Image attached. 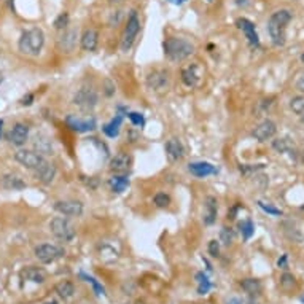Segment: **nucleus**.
Returning a JSON list of instances; mask_svg holds the SVG:
<instances>
[{
  "label": "nucleus",
  "instance_id": "a878e982",
  "mask_svg": "<svg viewBox=\"0 0 304 304\" xmlns=\"http://www.w3.org/2000/svg\"><path fill=\"white\" fill-rule=\"evenodd\" d=\"M121 124H123V115H121V113H116V115L110 119V121L102 126V131H104V134H105L107 137L115 139V137H118V134H119V129H121Z\"/></svg>",
  "mask_w": 304,
  "mask_h": 304
},
{
  "label": "nucleus",
  "instance_id": "423d86ee",
  "mask_svg": "<svg viewBox=\"0 0 304 304\" xmlns=\"http://www.w3.org/2000/svg\"><path fill=\"white\" fill-rule=\"evenodd\" d=\"M50 231L54 237L62 242H72L75 239V234H77L67 216H54L50 222Z\"/></svg>",
  "mask_w": 304,
  "mask_h": 304
},
{
  "label": "nucleus",
  "instance_id": "864d4df0",
  "mask_svg": "<svg viewBox=\"0 0 304 304\" xmlns=\"http://www.w3.org/2000/svg\"><path fill=\"white\" fill-rule=\"evenodd\" d=\"M2 83H4V73L0 72V84H2Z\"/></svg>",
  "mask_w": 304,
  "mask_h": 304
},
{
  "label": "nucleus",
  "instance_id": "f704fd0d",
  "mask_svg": "<svg viewBox=\"0 0 304 304\" xmlns=\"http://www.w3.org/2000/svg\"><path fill=\"white\" fill-rule=\"evenodd\" d=\"M80 277L81 279H84L86 282H88V284H91V287H93V290H94V293L97 296H101V295H104L105 293V290H104V287H102V284H99V282H97L93 276H88V274H84V273H81L80 274Z\"/></svg>",
  "mask_w": 304,
  "mask_h": 304
},
{
  "label": "nucleus",
  "instance_id": "603ef678",
  "mask_svg": "<svg viewBox=\"0 0 304 304\" xmlns=\"http://www.w3.org/2000/svg\"><path fill=\"white\" fill-rule=\"evenodd\" d=\"M45 304H59L58 301H54V299H51V301H47Z\"/></svg>",
  "mask_w": 304,
  "mask_h": 304
},
{
  "label": "nucleus",
  "instance_id": "ea45409f",
  "mask_svg": "<svg viewBox=\"0 0 304 304\" xmlns=\"http://www.w3.org/2000/svg\"><path fill=\"white\" fill-rule=\"evenodd\" d=\"M258 207L262 209V210H265L266 213H269V215L282 216V210H280V209L274 207V205H271V204H266V202H263V201H258Z\"/></svg>",
  "mask_w": 304,
  "mask_h": 304
},
{
  "label": "nucleus",
  "instance_id": "7ed1b4c3",
  "mask_svg": "<svg viewBox=\"0 0 304 304\" xmlns=\"http://www.w3.org/2000/svg\"><path fill=\"white\" fill-rule=\"evenodd\" d=\"M43 47H45V32H43L40 27H32V29L24 30L18 41L19 51L30 58L38 56Z\"/></svg>",
  "mask_w": 304,
  "mask_h": 304
},
{
  "label": "nucleus",
  "instance_id": "58836bf2",
  "mask_svg": "<svg viewBox=\"0 0 304 304\" xmlns=\"http://www.w3.org/2000/svg\"><path fill=\"white\" fill-rule=\"evenodd\" d=\"M280 287L284 288L285 291H290L293 287H295V277H293L291 274L285 273L284 276L280 277Z\"/></svg>",
  "mask_w": 304,
  "mask_h": 304
},
{
  "label": "nucleus",
  "instance_id": "39448f33",
  "mask_svg": "<svg viewBox=\"0 0 304 304\" xmlns=\"http://www.w3.org/2000/svg\"><path fill=\"white\" fill-rule=\"evenodd\" d=\"M139 32H140V18L136 10H133L126 21V26L123 30V35H121V43H119V50L123 53H127L131 50L134 47Z\"/></svg>",
  "mask_w": 304,
  "mask_h": 304
},
{
  "label": "nucleus",
  "instance_id": "c03bdc74",
  "mask_svg": "<svg viewBox=\"0 0 304 304\" xmlns=\"http://www.w3.org/2000/svg\"><path fill=\"white\" fill-rule=\"evenodd\" d=\"M104 93H105V96H113L115 94V84L110 81V80H105V90H104Z\"/></svg>",
  "mask_w": 304,
  "mask_h": 304
},
{
  "label": "nucleus",
  "instance_id": "6ab92c4d",
  "mask_svg": "<svg viewBox=\"0 0 304 304\" xmlns=\"http://www.w3.org/2000/svg\"><path fill=\"white\" fill-rule=\"evenodd\" d=\"M219 216V201L215 196H207L204 199V212H202V222L205 226H212Z\"/></svg>",
  "mask_w": 304,
  "mask_h": 304
},
{
  "label": "nucleus",
  "instance_id": "2f4dec72",
  "mask_svg": "<svg viewBox=\"0 0 304 304\" xmlns=\"http://www.w3.org/2000/svg\"><path fill=\"white\" fill-rule=\"evenodd\" d=\"M196 280L199 282V287H198V293L199 295H205L210 288H212V282L209 280V277L205 276L204 273H198L196 274Z\"/></svg>",
  "mask_w": 304,
  "mask_h": 304
},
{
  "label": "nucleus",
  "instance_id": "6e6552de",
  "mask_svg": "<svg viewBox=\"0 0 304 304\" xmlns=\"http://www.w3.org/2000/svg\"><path fill=\"white\" fill-rule=\"evenodd\" d=\"M15 159L21 166H24L29 170H35L41 162L45 161V158L40 153H37L35 150H26V148H19L15 153Z\"/></svg>",
  "mask_w": 304,
  "mask_h": 304
},
{
  "label": "nucleus",
  "instance_id": "9b49d317",
  "mask_svg": "<svg viewBox=\"0 0 304 304\" xmlns=\"http://www.w3.org/2000/svg\"><path fill=\"white\" fill-rule=\"evenodd\" d=\"M147 84L151 91L164 93L169 88V72L167 70H153L148 73Z\"/></svg>",
  "mask_w": 304,
  "mask_h": 304
},
{
  "label": "nucleus",
  "instance_id": "3c124183",
  "mask_svg": "<svg viewBox=\"0 0 304 304\" xmlns=\"http://www.w3.org/2000/svg\"><path fill=\"white\" fill-rule=\"evenodd\" d=\"M2 127H4V119H0V137H2Z\"/></svg>",
  "mask_w": 304,
  "mask_h": 304
},
{
  "label": "nucleus",
  "instance_id": "e433bc0d",
  "mask_svg": "<svg viewBox=\"0 0 304 304\" xmlns=\"http://www.w3.org/2000/svg\"><path fill=\"white\" fill-rule=\"evenodd\" d=\"M126 116L129 118V121H131L134 126L137 127H144L145 126V116L139 112H126Z\"/></svg>",
  "mask_w": 304,
  "mask_h": 304
},
{
  "label": "nucleus",
  "instance_id": "473e14b6",
  "mask_svg": "<svg viewBox=\"0 0 304 304\" xmlns=\"http://www.w3.org/2000/svg\"><path fill=\"white\" fill-rule=\"evenodd\" d=\"M290 108L293 110V113H296L299 116L304 115V96H296L290 101Z\"/></svg>",
  "mask_w": 304,
  "mask_h": 304
},
{
  "label": "nucleus",
  "instance_id": "aec40b11",
  "mask_svg": "<svg viewBox=\"0 0 304 304\" xmlns=\"http://www.w3.org/2000/svg\"><path fill=\"white\" fill-rule=\"evenodd\" d=\"M201 81V69L198 64H190L185 69H182V83L187 88H196Z\"/></svg>",
  "mask_w": 304,
  "mask_h": 304
},
{
  "label": "nucleus",
  "instance_id": "0eeeda50",
  "mask_svg": "<svg viewBox=\"0 0 304 304\" xmlns=\"http://www.w3.org/2000/svg\"><path fill=\"white\" fill-rule=\"evenodd\" d=\"M34 255L40 263L50 265V263L58 262L59 258H62L64 255H66V250H64L62 247L54 245V244H40V245L35 247Z\"/></svg>",
  "mask_w": 304,
  "mask_h": 304
},
{
  "label": "nucleus",
  "instance_id": "20e7f679",
  "mask_svg": "<svg viewBox=\"0 0 304 304\" xmlns=\"http://www.w3.org/2000/svg\"><path fill=\"white\" fill-rule=\"evenodd\" d=\"M72 104L83 113H91L99 104V94L93 86H81V88L73 94Z\"/></svg>",
  "mask_w": 304,
  "mask_h": 304
},
{
  "label": "nucleus",
  "instance_id": "5701e85b",
  "mask_svg": "<svg viewBox=\"0 0 304 304\" xmlns=\"http://www.w3.org/2000/svg\"><path fill=\"white\" fill-rule=\"evenodd\" d=\"M0 183H2V188L8 190V191H21L26 188V182L21 179L16 173H5V176L0 179Z\"/></svg>",
  "mask_w": 304,
  "mask_h": 304
},
{
  "label": "nucleus",
  "instance_id": "79ce46f5",
  "mask_svg": "<svg viewBox=\"0 0 304 304\" xmlns=\"http://www.w3.org/2000/svg\"><path fill=\"white\" fill-rule=\"evenodd\" d=\"M207 250H209V255L216 258L220 255V241H216V239H212L207 245Z\"/></svg>",
  "mask_w": 304,
  "mask_h": 304
},
{
  "label": "nucleus",
  "instance_id": "c756f323",
  "mask_svg": "<svg viewBox=\"0 0 304 304\" xmlns=\"http://www.w3.org/2000/svg\"><path fill=\"white\" fill-rule=\"evenodd\" d=\"M273 148L277 151V153H287V151L293 150V144L290 142V139L284 137V139H276L273 142Z\"/></svg>",
  "mask_w": 304,
  "mask_h": 304
},
{
  "label": "nucleus",
  "instance_id": "1a4fd4ad",
  "mask_svg": "<svg viewBox=\"0 0 304 304\" xmlns=\"http://www.w3.org/2000/svg\"><path fill=\"white\" fill-rule=\"evenodd\" d=\"M66 123H67V126L72 129V131L80 133V134L91 133L97 127V121H96L94 116L81 118V116H77V115H67L66 116Z\"/></svg>",
  "mask_w": 304,
  "mask_h": 304
},
{
  "label": "nucleus",
  "instance_id": "09e8293b",
  "mask_svg": "<svg viewBox=\"0 0 304 304\" xmlns=\"http://www.w3.org/2000/svg\"><path fill=\"white\" fill-rule=\"evenodd\" d=\"M170 4H173V5H183L187 2V0H169Z\"/></svg>",
  "mask_w": 304,
  "mask_h": 304
},
{
  "label": "nucleus",
  "instance_id": "a211bd4d",
  "mask_svg": "<svg viewBox=\"0 0 304 304\" xmlns=\"http://www.w3.org/2000/svg\"><path fill=\"white\" fill-rule=\"evenodd\" d=\"M8 142L15 147H23L29 139V126L24 123H16L7 136Z\"/></svg>",
  "mask_w": 304,
  "mask_h": 304
},
{
  "label": "nucleus",
  "instance_id": "f03ea898",
  "mask_svg": "<svg viewBox=\"0 0 304 304\" xmlns=\"http://www.w3.org/2000/svg\"><path fill=\"white\" fill-rule=\"evenodd\" d=\"M162 50H164V56L170 62H182L193 56L194 51H196V47L187 38L169 37L162 43Z\"/></svg>",
  "mask_w": 304,
  "mask_h": 304
},
{
  "label": "nucleus",
  "instance_id": "ddd939ff",
  "mask_svg": "<svg viewBox=\"0 0 304 304\" xmlns=\"http://www.w3.org/2000/svg\"><path fill=\"white\" fill-rule=\"evenodd\" d=\"M131 166H133V158L131 155L124 153V151L116 153L110 159V162H108V169H110L112 173H127L131 170Z\"/></svg>",
  "mask_w": 304,
  "mask_h": 304
},
{
  "label": "nucleus",
  "instance_id": "4c0bfd02",
  "mask_svg": "<svg viewBox=\"0 0 304 304\" xmlns=\"http://www.w3.org/2000/svg\"><path fill=\"white\" fill-rule=\"evenodd\" d=\"M153 202H155L156 207H161V209L167 207V205L170 204V196L166 193H156L153 196Z\"/></svg>",
  "mask_w": 304,
  "mask_h": 304
},
{
  "label": "nucleus",
  "instance_id": "8fccbe9b",
  "mask_svg": "<svg viewBox=\"0 0 304 304\" xmlns=\"http://www.w3.org/2000/svg\"><path fill=\"white\" fill-rule=\"evenodd\" d=\"M248 304H259V302L255 299V296H250V299H248Z\"/></svg>",
  "mask_w": 304,
  "mask_h": 304
},
{
  "label": "nucleus",
  "instance_id": "f257e3e1",
  "mask_svg": "<svg viewBox=\"0 0 304 304\" xmlns=\"http://www.w3.org/2000/svg\"><path fill=\"white\" fill-rule=\"evenodd\" d=\"M291 21L290 10H277L268 19V34L274 47H284L287 41V26Z\"/></svg>",
  "mask_w": 304,
  "mask_h": 304
},
{
  "label": "nucleus",
  "instance_id": "bb28decb",
  "mask_svg": "<svg viewBox=\"0 0 304 304\" xmlns=\"http://www.w3.org/2000/svg\"><path fill=\"white\" fill-rule=\"evenodd\" d=\"M241 287L250 296H258L259 293H262V284H259V280L256 279H244L241 282Z\"/></svg>",
  "mask_w": 304,
  "mask_h": 304
},
{
  "label": "nucleus",
  "instance_id": "393cba45",
  "mask_svg": "<svg viewBox=\"0 0 304 304\" xmlns=\"http://www.w3.org/2000/svg\"><path fill=\"white\" fill-rule=\"evenodd\" d=\"M21 277H23L24 280L34 282V284H43V282L47 280V273L40 268L29 266L23 271V273H21Z\"/></svg>",
  "mask_w": 304,
  "mask_h": 304
},
{
  "label": "nucleus",
  "instance_id": "f3484780",
  "mask_svg": "<svg viewBox=\"0 0 304 304\" xmlns=\"http://www.w3.org/2000/svg\"><path fill=\"white\" fill-rule=\"evenodd\" d=\"M277 133V126L273 119H265L252 131V136L258 140V142H266V140L273 139Z\"/></svg>",
  "mask_w": 304,
  "mask_h": 304
},
{
  "label": "nucleus",
  "instance_id": "a18cd8bd",
  "mask_svg": "<svg viewBox=\"0 0 304 304\" xmlns=\"http://www.w3.org/2000/svg\"><path fill=\"white\" fill-rule=\"evenodd\" d=\"M287 259H288V256H287V255H282V256L279 258V262H277V266H279L280 269H287V268H288V265H287Z\"/></svg>",
  "mask_w": 304,
  "mask_h": 304
},
{
  "label": "nucleus",
  "instance_id": "b1692460",
  "mask_svg": "<svg viewBox=\"0 0 304 304\" xmlns=\"http://www.w3.org/2000/svg\"><path fill=\"white\" fill-rule=\"evenodd\" d=\"M107 185H108V188H110L112 193L119 194V193L126 191V188L129 187V179H127L126 173H113V176L108 179Z\"/></svg>",
  "mask_w": 304,
  "mask_h": 304
},
{
  "label": "nucleus",
  "instance_id": "7c9ffc66",
  "mask_svg": "<svg viewBox=\"0 0 304 304\" xmlns=\"http://www.w3.org/2000/svg\"><path fill=\"white\" fill-rule=\"evenodd\" d=\"M239 230H241L244 241H248V239H250L255 233V225H253L252 220H244V222L239 223Z\"/></svg>",
  "mask_w": 304,
  "mask_h": 304
},
{
  "label": "nucleus",
  "instance_id": "37998d69",
  "mask_svg": "<svg viewBox=\"0 0 304 304\" xmlns=\"http://www.w3.org/2000/svg\"><path fill=\"white\" fill-rule=\"evenodd\" d=\"M34 99H35V96L32 94V93H27L24 97H21V105H26V107H29V105H32L34 104Z\"/></svg>",
  "mask_w": 304,
  "mask_h": 304
},
{
  "label": "nucleus",
  "instance_id": "f8f14e48",
  "mask_svg": "<svg viewBox=\"0 0 304 304\" xmlns=\"http://www.w3.org/2000/svg\"><path fill=\"white\" fill-rule=\"evenodd\" d=\"M236 26L242 30V34L245 35V38H247V41H248V45H250V48H253V50L259 48V37H258V34H256L255 24L252 23L250 19H247V18H239V19L236 21Z\"/></svg>",
  "mask_w": 304,
  "mask_h": 304
},
{
  "label": "nucleus",
  "instance_id": "412c9836",
  "mask_svg": "<svg viewBox=\"0 0 304 304\" xmlns=\"http://www.w3.org/2000/svg\"><path fill=\"white\" fill-rule=\"evenodd\" d=\"M164 150H166V156L170 162H177L185 156V148H183L179 139H169L164 145Z\"/></svg>",
  "mask_w": 304,
  "mask_h": 304
},
{
  "label": "nucleus",
  "instance_id": "2eb2a0df",
  "mask_svg": "<svg viewBox=\"0 0 304 304\" xmlns=\"http://www.w3.org/2000/svg\"><path fill=\"white\" fill-rule=\"evenodd\" d=\"M35 172V179L41 183V185H51V183L54 182V179H56V173H58V169L56 166L53 164V162L50 161H43L41 164L34 170Z\"/></svg>",
  "mask_w": 304,
  "mask_h": 304
},
{
  "label": "nucleus",
  "instance_id": "4468645a",
  "mask_svg": "<svg viewBox=\"0 0 304 304\" xmlns=\"http://www.w3.org/2000/svg\"><path fill=\"white\" fill-rule=\"evenodd\" d=\"M188 170L191 176L198 179H205V177L216 176V173H219L216 166H213L209 161H193L188 164Z\"/></svg>",
  "mask_w": 304,
  "mask_h": 304
},
{
  "label": "nucleus",
  "instance_id": "c9c22d12",
  "mask_svg": "<svg viewBox=\"0 0 304 304\" xmlns=\"http://www.w3.org/2000/svg\"><path fill=\"white\" fill-rule=\"evenodd\" d=\"M69 21H70L69 13H67V12H64V13H61L56 19H54L53 26H54V29H56V30H64V29H67Z\"/></svg>",
  "mask_w": 304,
  "mask_h": 304
},
{
  "label": "nucleus",
  "instance_id": "c85d7f7f",
  "mask_svg": "<svg viewBox=\"0 0 304 304\" xmlns=\"http://www.w3.org/2000/svg\"><path fill=\"white\" fill-rule=\"evenodd\" d=\"M56 293H58V295H59L62 299H69V298L73 296L75 287H73L72 282H69V280H62V282H59V284L56 285Z\"/></svg>",
  "mask_w": 304,
  "mask_h": 304
},
{
  "label": "nucleus",
  "instance_id": "49530a36",
  "mask_svg": "<svg viewBox=\"0 0 304 304\" xmlns=\"http://www.w3.org/2000/svg\"><path fill=\"white\" fill-rule=\"evenodd\" d=\"M226 304H244V301L241 298H230L226 301Z\"/></svg>",
  "mask_w": 304,
  "mask_h": 304
},
{
  "label": "nucleus",
  "instance_id": "dca6fc26",
  "mask_svg": "<svg viewBox=\"0 0 304 304\" xmlns=\"http://www.w3.org/2000/svg\"><path fill=\"white\" fill-rule=\"evenodd\" d=\"M78 41V30L77 29H64L58 38V48L62 53H72L77 47Z\"/></svg>",
  "mask_w": 304,
  "mask_h": 304
},
{
  "label": "nucleus",
  "instance_id": "cd10ccee",
  "mask_svg": "<svg viewBox=\"0 0 304 304\" xmlns=\"http://www.w3.org/2000/svg\"><path fill=\"white\" fill-rule=\"evenodd\" d=\"M34 144H35V148H37V153H40L41 156H43V155H51V153H53V147H51V142H50L48 137H45V136H37Z\"/></svg>",
  "mask_w": 304,
  "mask_h": 304
},
{
  "label": "nucleus",
  "instance_id": "5fc2aeb1",
  "mask_svg": "<svg viewBox=\"0 0 304 304\" xmlns=\"http://www.w3.org/2000/svg\"><path fill=\"white\" fill-rule=\"evenodd\" d=\"M301 119H302V123H304V115H302V116H301Z\"/></svg>",
  "mask_w": 304,
  "mask_h": 304
},
{
  "label": "nucleus",
  "instance_id": "9d476101",
  "mask_svg": "<svg viewBox=\"0 0 304 304\" xmlns=\"http://www.w3.org/2000/svg\"><path fill=\"white\" fill-rule=\"evenodd\" d=\"M53 209L62 216H81L84 212V207L80 201L66 199V201H56L53 204Z\"/></svg>",
  "mask_w": 304,
  "mask_h": 304
},
{
  "label": "nucleus",
  "instance_id": "a19ab883",
  "mask_svg": "<svg viewBox=\"0 0 304 304\" xmlns=\"http://www.w3.org/2000/svg\"><path fill=\"white\" fill-rule=\"evenodd\" d=\"M265 169V164H241L239 166V170H241L242 173H247L248 172H258V170H263Z\"/></svg>",
  "mask_w": 304,
  "mask_h": 304
},
{
  "label": "nucleus",
  "instance_id": "de8ad7c7",
  "mask_svg": "<svg viewBox=\"0 0 304 304\" xmlns=\"http://www.w3.org/2000/svg\"><path fill=\"white\" fill-rule=\"evenodd\" d=\"M296 88H298L301 93H304V78H301V80L296 83Z\"/></svg>",
  "mask_w": 304,
  "mask_h": 304
},
{
  "label": "nucleus",
  "instance_id": "4be33fe9",
  "mask_svg": "<svg viewBox=\"0 0 304 304\" xmlns=\"http://www.w3.org/2000/svg\"><path fill=\"white\" fill-rule=\"evenodd\" d=\"M80 45H81L83 51H88V53L96 51L97 45H99V32L96 29H86L81 34Z\"/></svg>",
  "mask_w": 304,
  "mask_h": 304
},
{
  "label": "nucleus",
  "instance_id": "72a5a7b5",
  "mask_svg": "<svg viewBox=\"0 0 304 304\" xmlns=\"http://www.w3.org/2000/svg\"><path fill=\"white\" fill-rule=\"evenodd\" d=\"M233 241H234V231H233V228H228V226H223L222 230H220V242L223 244V245H231L233 244Z\"/></svg>",
  "mask_w": 304,
  "mask_h": 304
},
{
  "label": "nucleus",
  "instance_id": "6e6d98bb",
  "mask_svg": "<svg viewBox=\"0 0 304 304\" xmlns=\"http://www.w3.org/2000/svg\"><path fill=\"white\" fill-rule=\"evenodd\" d=\"M207 2H212V0H207Z\"/></svg>",
  "mask_w": 304,
  "mask_h": 304
}]
</instances>
